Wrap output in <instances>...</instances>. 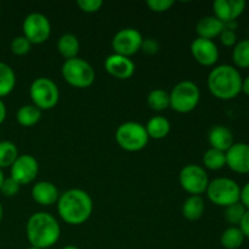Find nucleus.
<instances>
[{
  "label": "nucleus",
  "instance_id": "obj_1",
  "mask_svg": "<svg viewBox=\"0 0 249 249\" xmlns=\"http://www.w3.org/2000/svg\"><path fill=\"white\" fill-rule=\"evenodd\" d=\"M94 204L90 195L80 189H71L60 195L57 212L66 224L82 225L91 216Z\"/></svg>",
  "mask_w": 249,
  "mask_h": 249
},
{
  "label": "nucleus",
  "instance_id": "obj_2",
  "mask_svg": "<svg viewBox=\"0 0 249 249\" xmlns=\"http://www.w3.org/2000/svg\"><path fill=\"white\" fill-rule=\"evenodd\" d=\"M27 240L31 247L50 248L58 241L61 228L57 220L46 212H38L29 216L26 225Z\"/></svg>",
  "mask_w": 249,
  "mask_h": 249
},
{
  "label": "nucleus",
  "instance_id": "obj_3",
  "mask_svg": "<svg viewBox=\"0 0 249 249\" xmlns=\"http://www.w3.org/2000/svg\"><path fill=\"white\" fill-rule=\"evenodd\" d=\"M242 80L237 68L230 65H220L209 73L207 85L216 99L232 100L242 92Z\"/></svg>",
  "mask_w": 249,
  "mask_h": 249
},
{
  "label": "nucleus",
  "instance_id": "obj_4",
  "mask_svg": "<svg viewBox=\"0 0 249 249\" xmlns=\"http://www.w3.org/2000/svg\"><path fill=\"white\" fill-rule=\"evenodd\" d=\"M61 74L71 87L84 89L95 82V71L89 62L79 57L66 60L61 68Z\"/></svg>",
  "mask_w": 249,
  "mask_h": 249
},
{
  "label": "nucleus",
  "instance_id": "obj_5",
  "mask_svg": "<svg viewBox=\"0 0 249 249\" xmlns=\"http://www.w3.org/2000/svg\"><path fill=\"white\" fill-rule=\"evenodd\" d=\"M170 108L178 113H189L194 111L201 100V91L197 84L191 80L178 83L169 92Z\"/></svg>",
  "mask_w": 249,
  "mask_h": 249
},
{
  "label": "nucleus",
  "instance_id": "obj_6",
  "mask_svg": "<svg viewBox=\"0 0 249 249\" xmlns=\"http://www.w3.org/2000/svg\"><path fill=\"white\" fill-rule=\"evenodd\" d=\"M117 143L121 148L128 152H138L146 147L148 135L145 126L138 122H125L117 128L114 134Z\"/></svg>",
  "mask_w": 249,
  "mask_h": 249
},
{
  "label": "nucleus",
  "instance_id": "obj_7",
  "mask_svg": "<svg viewBox=\"0 0 249 249\" xmlns=\"http://www.w3.org/2000/svg\"><path fill=\"white\" fill-rule=\"evenodd\" d=\"M206 192L212 203L224 208L240 202L241 187L235 180L229 178H216L209 181Z\"/></svg>",
  "mask_w": 249,
  "mask_h": 249
},
{
  "label": "nucleus",
  "instance_id": "obj_8",
  "mask_svg": "<svg viewBox=\"0 0 249 249\" xmlns=\"http://www.w3.org/2000/svg\"><path fill=\"white\" fill-rule=\"evenodd\" d=\"M32 102L40 111L53 109L60 99V91L53 80L50 78L40 77L33 80L29 88Z\"/></svg>",
  "mask_w": 249,
  "mask_h": 249
},
{
  "label": "nucleus",
  "instance_id": "obj_9",
  "mask_svg": "<svg viewBox=\"0 0 249 249\" xmlns=\"http://www.w3.org/2000/svg\"><path fill=\"white\" fill-rule=\"evenodd\" d=\"M180 186L191 196H199L207 191L209 178L206 170L197 164H187L179 174Z\"/></svg>",
  "mask_w": 249,
  "mask_h": 249
},
{
  "label": "nucleus",
  "instance_id": "obj_10",
  "mask_svg": "<svg viewBox=\"0 0 249 249\" xmlns=\"http://www.w3.org/2000/svg\"><path fill=\"white\" fill-rule=\"evenodd\" d=\"M23 36L31 44H43L51 34V24L48 17L40 12H32L27 15L22 23Z\"/></svg>",
  "mask_w": 249,
  "mask_h": 249
},
{
  "label": "nucleus",
  "instance_id": "obj_11",
  "mask_svg": "<svg viewBox=\"0 0 249 249\" xmlns=\"http://www.w3.org/2000/svg\"><path fill=\"white\" fill-rule=\"evenodd\" d=\"M142 41V34L138 29L124 28L114 34L112 39V49L114 53L130 57L139 50H141Z\"/></svg>",
  "mask_w": 249,
  "mask_h": 249
},
{
  "label": "nucleus",
  "instance_id": "obj_12",
  "mask_svg": "<svg viewBox=\"0 0 249 249\" xmlns=\"http://www.w3.org/2000/svg\"><path fill=\"white\" fill-rule=\"evenodd\" d=\"M39 172L38 160L31 155H21L11 165V178L19 185L31 184Z\"/></svg>",
  "mask_w": 249,
  "mask_h": 249
},
{
  "label": "nucleus",
  "instance_id": "obj_13",
  "mask_svg": "<svg viewBox=\"0 0 249 249\" xmlns=\"http://www.w3.org/2000/svg\"><path fill=\"white\" fill-rule=\"evenodd\" d=\"M191 53L195 60L202 66L211 67L219 60V49L213 40L196 38L191 43Z\"/></svg>",
  "mask_w": 249,
  "mask_h": 249
},
{
  "label": "nucleus",
  "instance_id": "obj_14",
  "mask_svg": "<svg viewBox=\"0 0 249 249\" xmlns=\"http://www.w3.org/2000/svg\"><path fill=\"white\" fill-rule=\"evenodd\" d=\"M226 165L237 174L249 173V145L246 142H236L225 152Z\"/></svg>",
  "mask_w": 249,
  "mask_h": 249
},
{
  "label": "nucleus",
  "instance_id": "obj_15",
  "mask_svg": "<svg viewBox=\"0 0 249 249\" xmlns=\"http://www.w3.org/2000/svg\"><path fill=\"white\" fill-rule=\"evenodd\" d=\"M104 66L109 75L121 80L129 79L135 72V63L131 61V58L118 55V53L109 55L105 60Z\"/></svg>",
  "mask_w": 249,
  "mask_h": 249
},
{
  "label": "nucleus",
  "instance_id": "obj_16",
  "mask_svg": "<svg viewBox=\"0 0 249 249\" xmlns=\"http://www.w3.org/2000/svg\"><path fill=\"white\" fill-rule=\"evenodd\" d=\"M245 0H215L213 2L214 17L223 23L237 21L246 9Z\"/></svg>",
  "mask_w": 249,
  "mask_h": 249
},
{
  "label": "nucleus",
  "instance_id": "obj_17",
  "mask_svg": "<svg viewBox=\"0 0 249 249\" xmlns=\"http://www.w3.org/2000/svg\"><path fill=\"white\" fill-rule=\"evenodd\" d=\"M58 197L60 194L57 187L50 181H39L32 187V198L40 206H53L57 203Z\"/></svg>",
  "mask_w": 249,
  "mask_h": 249
},
{
  "label": "nucleus",
  "instance_id": "obj_18",
  "mask_svg": "<svg viewBox=\"0 0 249 249\" xmlns=\"http://www.w3.org/2000/svg\"><path fill=\"white\" fill-rule=\"evenodd\" d=\"M208 141L212 148L226 152L233 145V135L228 126L215 125L209 130Z\"/></svg>",
  "mask_w": 249,
  "mask_h": 249
},
{
  "label": "nucleus",
  "instance_id": "obj_19",
  "mask_svg": "<svg viewBox=\"0 0 249 249\" xmlns=\"http://www.w3.org/2000/svg\"><path fill=\"white\" fill-rule=\"evenodd\" d=\"M224 31V23L214 16H206L199 19L196 24V32L198 38L213 40Z\"/></svg>",
  "mask_w": 249,
  "mask_h": 249
},
{
  "label": "nucleus",
  "instance_id": "obj_20",
  "mask_svg": "<svg viewBox=\"0 0 249 249\" xmlns=\"http://www.w3.org/2000/svg\"><path fill=\"white\" fill-rule=\"evenodd\" d=\"M148 138L160 140L170 133V122L163 116L152 117L145 125Z\"/></svg>",
  "mask_w": 249,
  "mask_h": 249
},
{
  "label": "nucleus",
  "instance_id": "obj_21",
  "mask_svg": "<svg viewBox=\"0 0 249 249\" xmlns=\"http://www.w3.org/2000/svg\"><path fill=\"white\" fill-rule=\"evenodd\" d=\"M80 44L77 36L72 33H66L58 38L57 41V50L61 53V56L66 58V60H71V58L78 57V53H79Z\"/></svg>",
  "mask_w": 249,
  "mask_h": 249
},
{
  "label": "nucleus",
  "instance_id": "obj_22",
  "mask_svg": "<svg viewBox=\"0 0 249 249\" xmlns=\"http://www.w3.org/2000/svg\"><path fill=\"white\" fill-rule=\"evenodd\" d=\"M204 213V201L201 196H190L182 204V215L190 221L198 220Z\"/></svg>",
  "mask_w": 249,
  "mask_h": 249
},
{
  "label": "nucleus",
  "instance_id": "obj_23",
  "mask_svg": "<svg viewBox=\"0 0 249 249\" xmlns=\"http://www.w3.org/2000/svg\"><path fill=\"white\" fill-rule=\"evenodd\" d=\"M41 118V111L38 108V107L32 105H24V106L19 107V109L16 113V119L18 122L19 125L26 126V128H29V126H33L40 121Z\"/></svg>",
  "mask_w": 249,
  "mask_h": 249
},
{
  "label": "nucleus",
  "instance_id": "obj_24",
  "mask_svg": "<svg viewBox=\"0 0 249 249\" xmlns=\"http://www.w3.org/2000/svg\"><path fill=\"white\" fill-rule=\"evenodd\" d=\"M245 238L238 226H230L221 235L220 243L225 249H238L245 242Z\"/></svg>",
  "mask_w": 249,
  "mask_h": 249
},
{
  "label": "nucleus",
  "instance_id": "obj_25",
  "mask_svg": "<svg viewBox=\"0 0 249 249\" xmlns=\"http://www.w3.org/2000/svg\"><path fill=\"white\" fill-rule=\"evenodd\" d=\"M16 85V75L9 65L0 62V97L9 95Z\"/></svg>",
  "mask_w": 249,
  "mask_h": 249
},
{
  "label": "nucleus",
  "instance_id": "obj_26",
  "mask_svg": "<svg viewBox=\"0 0 249 249\" xmlns=\"http://www.w3.org/2000/svg\"><path fill=\"white\" fill-rule=\"evenodd\" d=\"M147 105L156 112L165 111L168 107H170L169 92L163 89H153L147 96Z\"/></svg>",
  "mask_w": 249,
  "mask_h": 249
},
{
  "label": "nucleus",
  "instance_id": "obj_27",
  "mask_svg": "<svg viewBox=\"0 0 249 249\" xmlns=\"http://www.w3.org/2000/svg\"><path fill=\"white\" fill-rule=\"evenodd\" d=\"M203 164L211 170H220L226 165V155L223 151L208 148L203 156Z\"/></svg>",
  "mask_w": 249,
  "mask_h": 249
},
{
  "label": "nucleus",
  "instance_id": "obj_28",
  "mask_svg": "<svg viewBox=\"0 0 249 249\" xmlns=\"http://www.w3.org/2000/svg\"><path fill=\"white\" fill-rule=\"evenodd\" d=\"M232 61L236 67L249 68V39L237 41L233 46Z\"/></svg>",
  "mask_w": 249,
  "mask_h": 249
},
{
  "label": "nucleus",
  "instance_id": "obj_29",
  "mask_svg": "<svg viewBox=\"0 0 249 249\" xmlns=\"http://www.w3.org/2000/svg\"><path fill=\"white\" fill-rule=\"evenodd\" d=\"M17 157H18V150L14 142L11 141L0 142V169L11 167Z\"/></svg>",
  "mask_w": 249,
  "mask_h": 249
},
{
  "label": "nucleus",
  "instance_id": "obj_30",
  "mask_svg": "<svg viewBox=\"0 0 249 249\" xmlns=\"http://www.w3.org/2000/svg\"><path fill=\"white\" fill-rule=\"evenodd\" d=\"M246 211L247 209L245 208L241 202H237L235 204H231V206L226 207L225 208V219L229 224H231L232 226L240 225L241 220L243 219V215H245Z\"/></svg>",
  "mask_w": 249,
  "mask_h": 249
},
{
  "label": "nucleus",
  "instance_id": "obj_31",
  "mask_svg": "<svg viewBox=\"0 0 249 249\" xmlns=\"http://www.w3.org/2000/svg\"><path fill=\"white\" fill-rule=\"evenodd\" d=\"M32 44L23 36H18L12 39L11 41V51L17 56H23L31 51Z\"/></svg>",
  "mask_w": 249,
  "mask_h": 249
},
{
  "label": "nucleus",
  "instance_id": "obj_32",
  "mask_svg": "<svg viewBox=\"0 0 249 249\" xmlns=\"http://www.w3.org/2000/svg\"><path fill=\"white\" fill-rule=\"evenodd\" d=\"M19 187H21V185H19L16 180H14L10 177L4 179L0 192H1L5 197H14L19 192Z\"/></svg>",
  "mask_w": 249,
  "mask_h": 249
},
{
  "label": "nucleus",
  "instance_id": "obj_33",
  "mask_svg": "<svg viewBox=\"0 0 249 249\" xmlns=\"http://www.w3.org/2000/svg\"><path fill=\"white\" fill-rule=\"evenodd\" d=\"M77 5L82 11L87 14H94L101 9L104 1L102 0H78Z\"/></svg>",
  "mask_w": 249,
  "mask_h": 249
},
{
  "label": "nucleus",
  "instance_id": "obj_34",
  "mask_svg": "<svg viewBox=\"0 0 249 249\" xmlns=\"http://www.w3.org/2000/svg\"><path fill=\"white\" fill-rule=\"evenodd\" d=\"M147 6L155 12H165L175 4L174 0H148Z\"/></svg>",
  "mask_w": 249,
  "mask_h": 249
},
{
  "label": "nucleus",
  "instance_id": "obj_35",
  "mask_svg": "<svg viewBox=\"0 0 249 249\" xmlns=\"http://www.w3.org/2000/svg\"><path fill=\"white\" fill-rule=\"evenodd\" d=\"M220 41L224 46H235L237 44V34L235 31H231V29L224 28V31L221 32L220 36Z\"/></svg>",
  "mask_w": 249,
  "mask_h": 249
},
{
  "label": "nucleus",
  "instance_id": "obj_36",
  "mask_svg": "<svg viewBox=\"0 0 249 249\" xmlns=\"http://www.w3.org/2000/svg\"><path fill=\"white\" fill-rule=\"evenodd\" d=\"M141 50L146 53V55H155L160 51V43L156 39L147 38L143 39L142 45H141Z\"/></svg>",
  "mask_w": 249,
  "mask_h": 249
},
{
  "label": "nucleus",
  "instance_id": "obj_37",
  "mask_svg": "<svg viewBox=\"0 0 249 249\" xmlns=\"http://www.w3.org/2000/svg\"><path fill=\"white\" fill-rule=\"evenodd\" d=\"M240 202L245 206L246 209H249V181L241 189Z\"/></svg>",
  "mask_w": 249,
  "mask_h": 249
},
{
  "label": "nucleus",
  "instance_id": "obj_38",
  "mask_svg": "<svg viewBox=\"0 0 249 249\" xmlns=\"http://www.w3.org/2000/svg\"><path fill=\"white\" fill-rule=\"evenodd\" d=\"M238 228H240L241 231H242L243 236L249 238V209L246 211L245 215H243V219L241 220L240 226H238Z\"/></svg>",
  "mask_w": 249,
  "mask_h": 249
},
{
  "label": "nucleus",
  "instance_id": "obj_39",
  "mask_svg": "<svg viewBox=\"0 0 249 249\" xmlns=\"http://www.w3.org/2000/svg\"><path fill=\"white\" fill-rule=\"evenodd\" d=\"M5 117H6V107H5L4 102L0 100V124L5 121Z\"/></svg>",
  "mask_w": 249,
  "mask_h": 249
},
{
  "label": "nucleus",
  "instance_id": "obj_40",
  "mask_svg": "<svg viewBox=\"0 0 249 249\" xmlns=\"http://www.w3.org/2000/svg\"><path fill=\"white\" fill-rule=\"evenodd\" d=\"M242 92L249 96V75L246 79L242 80Z\"/></svg>",
  "mask_w": 249,
  "mask_h": 249
},
{
  "label": "nucleus",
  "instance_id": "obj_41",
  "mask_svg": "<svg viewBox=\"0 0 249 249\" xmlns=\"http://www.w3.org/2000/svg\"><path fill=\"white\" fill-rule=\"evenodd\" d=\"M4 174H2L1 169H0V189H1V185H2V181H4Z\"/></svg>",
  "mask_w": 249,
  "mask_h": 249
},
{
  "label": "nucleus",
  "instance_id": "obj_42",
  "mask_svg": "<svg viewBox=\"0 0 249 249\" xmlns=\"http://www.w3.org/2000/svg\"><path fill=\"white\" fill-rule=\"evenodd\" d=\"M62 249H79V248L75 247V246H66V247H63Z\"/></svg>",
  "mask_w": 249,
  "mask_h": 249
},
{
  "label": "nucleus",
  "instance_id": "obj_43",
  "mask_svg": "<svg viewBox=\"0 0 249 249\" xmlns=\"http://www.w3.org/2000/svg\"><path fill=\"white\" fill-rule=\"evenodd\" d=\"M1 219H2V207L1 204H0V221H1Z\"/></svg>",
  "mask_w": 249,
  "mask_h": 249
},
{
  "label": "nucleus",
  "instance_id": "obj_44",
  "mask_svg": "<svg viewBox=\"0 0 249 249\" xmlns=\"http://www.w3.org/2000/svg\"><path fill=\"white\" fill-rule=\"evenodd\" d=\"M28 249H39V248H36V247H29Z\"/></svg>",
  "mask_w": 249,
  "mask_h": 249
},
{
  "label": "nucleus",
  "instance_id": "obj_45",
  "mask_svg": "<svg viewBox=\"0 0 249 249\" xmlns=\"http://www.w3.org/2000/svg\"><path fill=\"white\" fill-rule=\"evenodd\" d=\"M0 11H1V10H0Z\"/></svg>",
  "mask_w": 249,
  "mask_h": 249
}]
</instances>
